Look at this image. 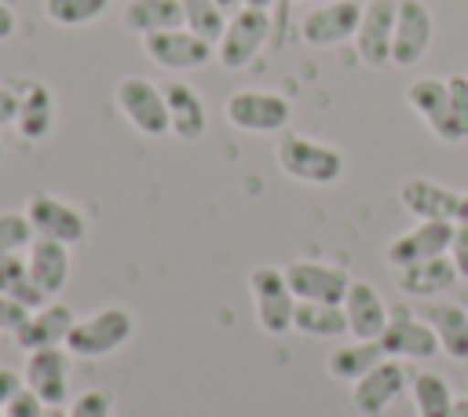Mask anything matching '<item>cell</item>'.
<instances>
[{
    "label": "cell",
    "mask_w": 468,
    "mask_h": 417,
    "mask_svg": "<svg viewBox=\"0 0 468 417\" xmlns=\"http://www.w3.org/2000/svg\"><path fill=\"white\" fill-rule=\"evenodd\" d=\"M406 384H410L406 366L399 358H380L366 377H358L351 384V402L362 417H380L406 391Z\"/></svg>",
    "instance_id": "16"
},
{
    "label": "cell",
    "mask_w": 468,
    "mask_h": 417,
    "mask_svg": "<svg viewBox=\"0 0 468 417\" xmlns=\"http://www.w3.org/2000/svg\"><path fill=\"white\" fill-rule=\"evenodd\" d=\"M22 388H26V380H22L15 369H4V366H0V410H4Z\"/></svg>",
    "instance_id": "40"
},
{
    "label": "cell",
    "mask_w": 468,
    "mask_h": 417,
    "mask_svg": "<svg viewBox=\"0 0 468 417\" xmlns=\"http://www.w3.org/2000/svg\"><path fill=\"white\" fill-rule=\"evenodd\" d=\"M69 417H113V395L106 388H88L73 399Z\"/></svg>",
    "instance_id": "35"
},
{
    "label": "cell",
    "mask_w": 468,
    "mask_h": 417,
    "mask_svg": "<svg viewBox=\"0 0 468 417\" xmlns=\"http://www.w3.org/2000/svg\"><path fill=\"white\" fill-rule=\"evenodd\" d=\"M380 358H388L384 355V348H380V340H347V344H336L333 351H329V358H325V373L333 377V380H347V384H355L358 377H366Z\"/></svg>",
    "instance_id": "25"
},
{
    "label": "cell",
    "mask_w": 468,
    "mask_h": 417,
    "mask_svg": "<svg viewBox=\"0 0 468 417\" xmlns=\"http://www.w3.org/2000/svg\"><path fill=\"white\" fill-rule=\"evenodd\" d=\"M183 4V26L194 29L197 37L205 40H219L223 37V26H227V11L216 4V0H179Z\"/></svg>",
    "instance_id": "32"
},
{
    "label": "cell",
    "mask_w": 468,
    "mask_h": 417,
    "mask_svg": "<svg viewBox=\"0 0 468 417\" xmlns=\"http://www.w3.org/2000/svg\"><path fill=\"white\" fill-rule=\"evenodd\" d=\"M143 51L150 62L165 66V70H201L216 59V44L197 37L194 29L186 26H176V29H161V33H146L143 37Z\"/></svg>",
    "instance_id": "7"
},
{
    "label": "cell",
    "mask_w": 468,
    "mask_h": 417,
    "mask_svg": "<svg viewBox=\"0 0 468 417\" xmlns=\"http://www.w3.org/2000/svg\"><path fill=\"white\" fill-rule=\"evenodd\" d=\"M457 223L468 227V190H461V201H457Z\"/></svg>",
    "instance_id": "42"
},
{
    "label": "cell",
    "mask_w": 468,
    "mask_h": 417,
    "mask_svg": "<svg viewBox=\"0 0 468 417\" xmlns=\"http://www.w3.org/2000/svg\"><path fill=\"white\" fill-rule=\"evenodd\" d=\"M113 102L121 117L146 139L168 135V106H165V88H157L150 77L128 73L113 88Z\"/></svg>",
    "instance_id": "3"
},
{
    "label": "cell",
    "mask_w": 468,
    "mask_h": 417,
    "mask_svg": "<svg viewBox=\"0 0 468 417\" xmlns=\"http://www.w3.org/2000/svg\"><path fill=\"white\" fill-rule=\"evenodd\" d=\"M395 278H399V289H402L406 296H420V300L442 296L446 289H453V282H461L450 256H431V260L406 263V267L395 271Z\"/></svg>",
    "instance_id": "24"
},
{
    "label": "cell",
    "mask_w": 468,
    "mask_h": 417,
    "mask_svg": "<svg viewBox=\"0 0 468 417\" xmlns=\"http://www.w3.org/2000/svg\"><path fill=\"white\" fill-rule=\"evenodd\" d=\"M453 227L450 219H417L410 230L395 234L384 249V260L399 271L406 263H417V260H431V256H446L450 252V241H453Z\"/></svg>",
    "instance_id": "12"
},
{
    "label": "cell",
    "mask_w": 468,
    "mask_h": 417,
    "mask_svg": "<svg viewBox=\"0 0 468 417\" xmlns=\"http://www.w3.org/2000/svg\"><path fill=\"white\" fill-rule=\"evenodd\" d=\"M435 37V18L424 0H399L391 33V66H417Z\"/></svg>",
    "instance_id": "8"
},
{
    "label": "cell",
    "mask_w": 468,
    "mask_h": 417,
    "mask_svg": "<svg viewBox=\"0 0 468 417\" xmlns=\"http://www.w3.org/2000/svg\"><path fill=\"white\" fill-rule=\"evenodd\" d=\"M410 395H413L417 417H450L453 413V402H457V395L446 384V377L442 373H431V369H424V373H417L410 380Z\"/></svg>",
    "instance_id": "29"
},
{
    "label": "cell",
    "mask_w": 468,
    "mask_h": 417,
    "mask_svg": "<svg viewBox=\"0 0 468 417\" xmlns=\"http://www.w3.org/2000/svg\"><path fill=\"white\" fill-rule=\"evenodd\" d=\"M267 37H271V15H267L263 7L241 4L238 11L227 15L223 37L216 40V59H219V66H227V70L249 66V62L260 55V48L267 44Z\"/></svg>",
    "instance_id": "6"
},
{
    "label": "cell",
    "mask_w": 468,
    "mask_h": 417,
    "mask_svg": "<svg viewBox=\"0 0 468 417\" xmlns=\"http://www.w3.org/2000/svg\"><path fill=\"white\" fill-rule=\"evenodd\" d=\"M450 80V99L439 110V117L428 121L431 135L442 143H464L468 139V77H446Z\"/></svg>",
    "instance_id": "28"
},
{
    "label": "cell",
    "mask_w": 468,
    "mask_h": 417,
    "mask_svg": "<svg viewBox=\"0 0 468 417\" xmlns=\"http://www.w3.org/2000/svg\"><path fill=\"white\" fill-rule=\"evenodd\" d=\"M388 304L380 296V289L366 278H351L347 296H344V315H347V333L358 340H380L384 326H388Z\"/></svg>",
    "instance_id": "18"
},
{
    "label": "cell",
    "mask_w": 468,
    "mask_h": 417,
    "mask_svg": "<svg viewBox=\"0 0 468 417\" xmlns=\"http://www.w3.org/2000/svg\"><path fill=\"white\" fill-rule=\"evenodd\" d=\"M457 201H461V190H450L446 183L428 179V176H410L399 187V205L413 219H450V223H457Z\"/></svg>",
    "instance_id": "17"
},
{
    "label": "cell",
    "mask_w": 468,
    "mask_h": 417,
    "mask_svg": "<svg viewBox=\"0 0 468 417\" xmlns=\"http://www.w3.org/2000/svg\"><path fill=\"white\" fill-rule=\"evenodd\" d=\"M26 216L33 223L37 238H51L62 245H80L88 238V219L77 205L55 198V194H33L26 201Z\"/></svg>",
    "instance_id": "10"
},
{
    "label": "cell",
    "mask_w": 468,
    "mask_h": 417,
    "mask_svg": "<svg viewBox=\"0 0 468 417\" xmlns=\"http://www.w3.org/2000/svg\"><path fill=\"white\" fill-rule=\"evenodd\" d=\"M446 256L453 260L457 278L468 282V227H464V223L453 227V241H450V252H446Z\"/></svg>",
    "instance_id": "38"
},
{
    "label": "cell",
    "mask_w": 468,
    "mask_h": 417,
    "mask_svg": "<svg viewBox=\"0 0 468 417\" xmlns=\"http://www.w3.org/2000/svg\"><path fill=\"white\" fill-rule=\"evenodd\" d=\"M395 11L399 0H366L362 4V18L355 29V55L369 66V70H384L391 66V33H395Z\"/></svg>",
    "instance_id": "9"
},
{
    "label": "cell",
    "mask_w": 468,
    "mask_h": 417,
    "mask_svg": "<svg viewBox=\"0 0 468 417\" xmlns=\"http://www.w3.org/2000/svg\"><path fill=\"white\" fill-rule=\"evenodd\" d=\"M4 417H51V406H44V399L29 388H22L7 406H4Z\"/></svg>",
    "instance_id": "36"
},
{
    "label": "cell",
    "mask_w": 468,
    "mask_h": 417,
    "mask_svg": "<svg viewBox=\"0 0 468 417\" xmlns=\"http://www.w3.org/2000/svg\"><path fill=\"white\" fill-rule=\"evenodd\" d=\"M51 417H69V410H62V406H55V410H51Z\"/></svg>",
    "instance_id": "46"
},
{
    "label": "cell",
    "mask_w": 468,
    "mask_h": 417,
    "mask_svg": "<svg viewBox=\"0 0 468 417\" xmlns=\"http://www.w3.org/2000/svg\"><path fill=\"white\" fill-rule=\"evenodd\" d=\"M420 315L435 329L439 351H446L453 362H468V311L453 300H431Z\"/></svg>",
    "instance_id": "22"
},
{
    "label": "cell",
    "mask_w": 468,
    "mask_h": 417,
    "mask_svg": "<svg viewBox=\"0 0 468 417\" xmlns=\"http://www.w3.org/2000/svg\"><path fill=\"white\" fill-rule=\"evenodd\" d=\"M292 329L303 337H318V340H336L347 333V315L344 304H318V300H296V315H292Z\"/></svg>",
    "instance_id": "27"
},
{
    "label": "cell",
    "mask_w": 468,
    "mask_h": 417,
    "mask_svg": "<svg viewBox=\"0 0 468 417\" xmlns=\"http://www.w3.org/2000/svg\"><path fill=\"white\" fill-rule=\"evenodd\" d=\"M464 77H468V73H464Z\"/></svg>",
    "instance_id": "49"
},
{
    "label": "cell",
    "mask_w": 468,
    "mask_h": 417,
    "mask_svg": "<svg viewBox=\"0 0 468 417\" xmlns=\"http://www.w3.org/2000/svg\"><path fill=\"white\" fill-rule=\"evenodd\" d=\"M227 121L238 128V132H252V135H282L289 117H292V106L285 95L278 91H267V88H238L227 95V106H223Z\"/></svg>",
    "instance_id": "4"
},
{
    "label": "cell",
    "mask_w": 468,
    "mask_h": 417,
    "mask_svg": "<svg viewBox=\"0 0 468 417\" xmlns=\"http://www.w3.org/2000/svg\"><path fill=\"white\" fill-rule=\"evenodd\" d=\"M165 106H168V132L183 143H197L208 128V110L201 91L190 80H168L165 84Z\"/></svg>",
    "instance_id": "19"
},
{
    "label": "cell",
    "mask_w": 468,
    "mask_h": 417,
    "mask_svg": "<svg viewBox=\"0 0 468 417\" xmlns=\"http://www.w3.org/2000/svg\"><path fill=\"white\" fill-rule=\"evenodd\" d=\"M249 293L256 300V322L263 333L282 337L292 329V315H296V296L285 282V267H271L260 263L249 271Z\"/></svg>",
    "instance_id": "5"
},
{
    "label": "cell",
    "mask_w": 468,
    "mask_h": 417,
    "mask_svg": "<svg viewBox=\"0 0 468 417\" xmlns=\"http://www.w3.org/2000/svg\"><path fill=\"white\" fill-rule=\"evenodd\" d=\"M18 113V84H0V128L15 124Z\"/></svg>",
    "instance_id": "39"
},
{
    "label": "cell",
    "mask_w": 468,
    "mask_h": 417,
    "mask_svg": "<svg viewBox=\"0 0 468 417\" xmlns=\"http://www.w3.org/2000/svg\"><path fill=\"white\" fill-rule=\"evenodd\" d=\"M26 369L22 380L29 391H37L44 399V406H66L69 402V369H73V355L66 348H40V351H26Z\"/></svg>",
    "instance_id": "13"
},
{
    "label": "cell",
    "mask_w": 468,
    "mask_h": 417,
    "mask_svg": "<svg viewBox=\"0 0 468 417\" xmlns=\"http://www.w3.org/2000/svg\"><path fill=\"white\" fill-rule=\"evenodd\" d=\"M135 337V315L124 307H99L88 318H77L69 337H66V351L73 358H106L113 351H121L128 340Z\"/></svg>",
    "instance_id": "2"
},
{
    "label": "cell",
    "mask_w": 468,
    "mask_h": 417,
    "mask_svg": "<svg viewBox=\"0 0 468 417\" xmlns=\"http://www.w3.org/2000/svg\"><path fill=\"white\" fill-rule=\"evenodd\" d=\"M274 157H278V168L285 176H292L296 183H311V187H329L347 168V157L340 146L311 139L303 132H282Z\"/></svg>",
    "instance_id": "1"
},
{
    "label": "cell",
    "mask_w": 468,
    "mask_h": 417,
    "mask_svg": "<svg viewBox=\"0 0 468 417\" xmlns=\"http://www.w3.org/2000/svg\"><path fill=\"white\" fill-rule=\"evenodd\" d=\"M464 395H468V391H464Z\"/></svg>",
    "instance_id": "50"
},
{
    "label": "cell",
    "mask_w": 468,
    "mask_h": 417,
    "mask_svg": "<svg viewBox=\"0 0 468 417\" xmlns=\"http://www.w3.org/2000/svg\"><path fill=\"white\" fill-rule=\"evenodd\" d=\"M121 26L128 33H161L183 26V4L179 0H128L121 11Z\"/></svg>",
    "instance_id": "26"
},
{
    "label": "cell",
    "mask_w": 468,
    "mask_h": 417,
    "mask_svg": "<svg viewBox=\"0 0 468 417\" xmlns=\"http://www.w3.org/2000/svg\"><path fill=\"white\" fill-rule=\"evenodd\" d=\"M15 26H18V18H15V7L0 0V44L15 37Z\"/></svg>",
    "instance_id": "41"
},
{
    "label": "cell",
    "mask_w": 468,
    "mask_h": 417,
    "mask_svg": "<svg viewBox=\"0 0 468 417\" xmlns=\"http://www.w3.org/2000/svg\"><path fill=\"white\" fill-rule=\"evenodd\" d=\"M55 128V95L44 80H22L18 84V113H15V132L26 143L48 139Z\"/></svg>",
    "instance_id": "20"
},
{
    "label": "cell",
    "mask_w": 468,
    "mask_h": 417,
    "mask_svg": "<svg viewBox=\"0 0 468 417\" xmlns=\"http://www.w3.org/2000/svg\"><path fill=\"white\" fill-rule=\"evenodd\" d=\"M0 417H4V410H0Z\"/></svg>",
    "instance_id": "48"
},
{
    "label": "cell",
    "mask_w": 468,
    "mask_h": 417,
    "mask_svg": "<svg viewBox=\"0 0 468 417\" xmlns=\"http://www.w3.org/2000/svg\"><path fill=\"white\" fill-rule=\"evenodd\" d=\"M450 417H468V395L453 402V413H450Z\"/></svg>",
    "instance_id": "43"
},
{
    "label": "cell",
    "mask_w": 468,
    "mask_h": 417,
    "mask_svg": "<svg viewBox=\"0 0 468 417\" xmlns=\"http://www.w3.org/2000/svg\"><path fill=\"white\" fill-rule=\"evenodd\" d=\"M241 4H249V7H263V11L271 7V0H241Z\"/></svg>",
    "instance_id": "45"
},
{
    "label": "cell",
    "mask_w": 468,
    "mask_h": 417,
    "mask_svg": "<svg viewBox=\"0 0 468 417\" xmlns=\"http://www.w3.org/2000/svg\"><path fill=\"white\" fill-rule=\"evenodd\" d=\"M358 18H362V4H355V0H325V4H318V7H311L303 15L300 37L311 48H333V44L355 40Z\"/></svg>",
    "instance_id": "15"
},
{
    "label": "cell",
    "mask_w": 468,
    "mask_h": 417,
    "mask_svg": "<svg viewBox=\"0 0 468 417\" xmlns=\"http://www.w3.org/2000/svg\"><path fill=\"white\" fill-rule=\"evenodd\" d=\"M380 348L388 358H431L439 351V340H435V329L424 322V315H413L406 304H395L388 311Z\"/></svg>",
    "instance_id": "11"
},
{
    "label": "cell",
    "mask_w": 468,
    "mask_h": 417,
    "mask_svg": "<svg viewBox=\"0 0 468 417\" xmlns=\"http://www.w3.org/2000/svg\"><path fill=\"white\" fill-rule=\"evenodd\" d=\"M26 263L33 282L44 289V296H58L69 282V245L51 238H33L26 249Z\"/></svg>",
    "instance_id": "23"
},
{
    "label": "cell",
    "mask_w": 468,
    "mask_h": 417,
    "mask_svg": "<svg viewBox=\"0 0 468 417\" xmlns=\"http://www.w3.org/2000/svg\"><path fill=\"white\" fill-rule=\"evenodd\" d=\"M26 318H29V307H22L15 296H4L0 293V333H18L22 326H26Z\"/></svg>",
    "instance_id": "37"
},
{
    "label": "cell",
    "mask_w": 468,
    "mask_h": 417,
    "mask_svg": "<svg viewBox=\"0 0 468 417\" xmlns=\"http://www.w3.org/2000/svg\"><path fill=\"white\" fill-rule=\"evenodd\" d=\"M106 7H110V0H44V15L55 26H66V29L102 18Z\"/></svg>",
    "instance_id": "33"
},
{
    "label": "cell",
    "mask_w": 468,
    "mask_h": 417,
    "mask_svg": "<svg viewBox=\"0 0 468 417\" xmlns=\"http://www.w3.org/2000/svg\"><path fill=\"white\" fill-rule=\"evenodd\" d=\"M0 293H4V296H15V300H18L22 307H29V311H37V307H44V304L51 300V296H44V289L33 282L29 263H26L22 252L0 260Z\"/></svg>",
    "instance_id": "30"
},
{
    "label": "cell",
    "mask_w": 468,
    "mask_h": 417,
    "mask_svg": "<svg viewBox=\"0 0 468 417\" xmlns=\"http://www.w3.org/2000/svg\"><path fill=\"white\" fill-rule=\"evenodd\" d=\"M0 161H4V143H0Z\"/></svg>",
    "instance_id": "47"
},
{
    "label": "cell",
    "mask_w": 468,
    "mask_h": 417,
    "mask_svg": "<svg viewBox=\"0 0 468 417\" xmlns=\"http://www.w3.org/2000/svg\"><path fill=\"white\" fill-rule=\"evenodd\" d=\"M73 311L66 304H44L29 311L26 326L15 333V344L22 351H40V348H66V337L73 329Z\"/></svg>",
    "instance_id": "21"
},
{
    "label": "cell",
    "mask_w": 468,
    "mask_h": 417,
    "mask_svg": "<svg viewBox=\"0 0 468 417\" xmlns=\"http://www.w3.org/2000/svg\"><path fill=\"white\" fill-rule=\"evenodd\" d=\"M33 238L37 234H33V223H29L26 208L0 212V260L4 256H15V252H26Z\"/></svg>",
    "instance_id": "34"
},
{
    "label": "cell",
    "mask_w": 468,
    "mask_h": 417,
    "mask_svg": "<svg viewBox=\"0 0 468 417\" xmlns=\"http://www.w3.org/2000/svg\"><path fill=\"white\" fill-rule=\"evenodd\" d=\"M216 4H219V7H223V11H227V15H230V11H238V7H241V0H216Z\"/></svg>",
    "instance_id": "44"
},
{
    "label": "cell",
    "mask_w": 468,
    "mask_h": 417,
    "mask_svg": "<svg viewBox=\"0 0 468 417\" xmlns=\"http://www.w3.org/2000/svg\"><path fill=\"white\" fill-rule=\"evenodd\" d=\"M285 282L296 300H318V304H344L351 274L336 263L322 260H292L285 263Z\"/></svg>",
    "instance_id": "14"
},
{
    "label": "cell",
    "mask_w": 468,
    "mask_h": 417,
    "mask_svg": "<svg viewBox=\"0 0 468 417\" xmlns=\"http://www.w3.org/2000/svg\"><path fill=\"white\" fill-rule=\"evenodd\" d=\"M446 99H450V80L446 77H417V80H410V88H406V102H410V110L428 124L431 117H439V110L446 106Z\"/></svg>",
    "instance_id": "31"
}]
</instances>
